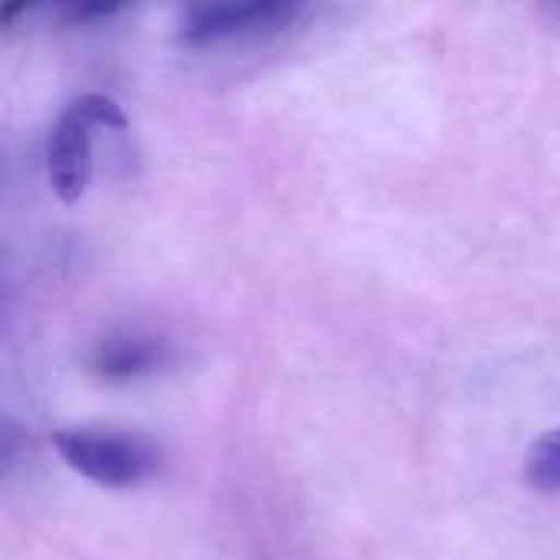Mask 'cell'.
<instances>
[{
	"label": "cell",
	"mask_w": 560,
	"mask_h": 560,
	"mask_svg": "<svg viewBox=\"0 0 560 560\" xmlns=\"http://www.w3.org/2000/svg\"><path fill=\"white\" fill-rule=\"evenodd\" d=\"M522 472H525V482L535 492L560 495V427L545 433L541 440H535V446L525 456Z\"/></svg>",
	"instance_id": "5b68a950"
},
{
	"label": "cell",
	"mask_w": 560,
	"mask_h": 560,
	"mask_svg": "<svg viewBox=\"0 0 560 560\" xmlns=\"http://www.w3.org/2000/svg\"><path fill=\"white\" fill-rule=\"evenodd\" d=\"M128 121L105 95H82L66 105L46 141V174L59 200L75 203L92 177V144L98 131H121Z\"/></svg>",
	"instance_id": "7a4b0ae2"
},
{
	"label": "cell",
	"mask_w": 560,
	"mask_h": 560,
	"mask_svg": "<svg viewBox=\"0 0 560 560\" xmlns=\"http://www.w3.org/2000/svg\"><path fill=\"white\" fill-rule=\"evenodd\" d=\"M167 361V345L141 331H115L95 341L89 371L102 381H138L154 374Z\"/></svg>",
	"instance_id": "277c9868"
},
{
	"label": "cell",
	"mask_w": 560,
	"mask_h": 560,
	"mask_svg": "<svg viewBox=\"0 0 560 560\" xmlns=\"http://www.w3.org/2000/svg\"><path fill=\"white\" fill-rule=\"evenodd\" d=\"M551 13H555V16H560V7H555V10H551Z\"/></svg>",
	"instance_id": "8992f818"
},
{
	"label": "cell",
	"mask_w": 560,
	"mask_h": 560,
	"mask_svg": "<svg viewBox=\"0 0 560 560\" xmlns=\"http://www.w3.org/2000/svg\"><path fill=\"white\" fill-rule=\"evenodd\" d=\"M305 13L302 3L253 0V3H197L177 26V43L187 49L223 46L233 39H259L289 30Z\"/></svg>",
	"instance_id": "3957f363"
},
{
	"label": "cell",
	"mask_w": 560,
	"mask_h": 560,
	"mask_svg": "<svg viewBox=\"0 0 560 560\" xmlns=\"http://www.w3.org/2000/svg\"><path fill=\"white\" fill-rule=\"evenodd\" d=\"M52 450L72 472L105 489H135L161 469V446L128 430H59L52 433Z\"/></svg>",
	"instance_id": "6da1fadb"
}]
</instances>
